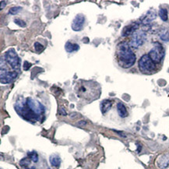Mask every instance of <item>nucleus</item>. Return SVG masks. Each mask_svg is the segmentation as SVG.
<instances>
[{
  "label": "nucleus",
  "mask_w": 169,
  "mask_h": 169,
  "mask_svg": "<svg viewBox=\"0 0 169 169\" xmlns=\"http://www.w3.org/2000/svg\"><path fill=\"white\" fill-rule=\"evenodd\" d=\"M161 38L164 41H169V33L168 32H166L165 34H162L161 35Z\"/></svg>",
  "instance_id": "obj_24"
},
{
  "label": "nucleus",
  "mask_w": 169,
  "mask_h": 169,
  "mask_svg": "<svg viewBox=\"0 0 169 169\" xmlns=\"http://www.w3.org/2000/svg\"><path fill=\"white\" fill-rule=\"evenodd\" d=\"M35 51L37 53H40L41 51H42L44 50V47L43 45H41L39 42H35Z\"/></svg>",
  "instance_id": "obj_22"
},
{
  "label": "nucleus",
  "mask_w": 169,
  "mask_h": 169,
  "mask_svg": "<svg viewBox=\"0 0 169 169\" xmlns=\"http://www.w3.org/2000/svg\"><path fill=\"white\" fill-rule=\"evenodd\" d=\"M31 164V161L29 158H24L20 161V165L22 167H27Z\"/></svg>",
  "instance_id": "obj_21"
},
{
  "label": "nucleus",
  "mask_w": 169,
  "mask_h": 169,
  "mask_svg": "<svg viewBox=\"0 0 169 169\" xmlns=\"http://www.w3.org/2000/svg\"><path fill=\"white\" fill-rule=\"evenodd\" d=\"M28 156L30 157L31 160H32V161L34 162H37L38 161V155L35 152V151H32V152H28Z\"/></svg>",
  "instance_id": "obj_19"
},
{
  "label": "nucleus",
  "mask_w": 169,
  "mask_h": 169,
  "mask_svg": "<svg viewBox=\"0 0 169 169\" xmlns=\"http://www.w3.org/2000/svg\"><path fill=\"white\" fill-rule=\"evenodd\" d=\"M139 68L142 73H151L155 69V64L149 55H143L139 60Z\"/></svg>",
  "instance_id": "obj_5"
},
{
  "label": "nucleus",
  "mask_w": 169,
  "mask_h": 169,
  "mask_svg": "<svg viewBox=\"0 0 169 169\" xmlns=\"http://www.w3.org/2000/svg\"><path fill=\"white\" fill-rule=\"evenodd\" d=\"M14 23L16 24H17L18 26H20L21 27H25L26 26V23L24 21H22L21 19L16 18L14 20Z\"/></svg>",
  "instance_id": "obj_23"
},
{
  "label": "nucleus",
  "mask_w": 169,
  "mask_h": 169,
  "mask_svg": "<svg viewBox=\"0 0 169 169\" xmlns=\"http://www.w3.org/2000/svg\"><path fill=\"white\" fill-rule=\"evenodd\" d=\"M147 39V35L143 31H137L132 35L129 46L132 48H138L144 44Z\"/></svg>",
  "instance_id": "obj_7"
},
{
  "label": "nucleus",
  "mask_w": 169,
  "mask_h": 169,
  "mask_svg": "<svg viewBox=\"0 0 169 169\" xmlns=\"http://www.w3.org/2000/svg\"><path fill=\"white\" fill-rule=\"evenodd\" d=\"M159 16L163 21H168V10L166 9L161 8L159 10Z\"/></svg>",
  "instance_id": "obj_18"
},
{
  "label": "nucleus",
  "mask_w": 169,
  "mask_h": 169,
  "mask_svg": "<svg viewBox=\"0 0 169 169\" xmlns=\"http://www.w3.org/2000/svg\"><path fill=\"white\" fill-rule=\"evenodd\" d=\"M5 59L7 63L10 65L13 69H20L21 66V59L16 54L14 48H10L5 54Z\"/></svg>",
  "instance_id": "obj_6"
},
{
  "label": "nucleus",
  "mask_w": 169,
  "mask_h": 169,
  "mask_svg": "<svg viewBox=\"0 0 169 169\" xmlns=\"http://www.w3.org/2000/svg\"><path fill=\"white\" fill-rule=\"evenodd\" d=\"M1 4H2L1 5V10H3V8L6 5V1H1Z\"/></svg>",
  "instance_id": "obj_26"
},
{
  "label": "nucleus",
  "mask_w": 169,
  "mask_h": 169,
  "mask_svg": "<svg viewBox=\"0 0 169 169\" xmlns=\"http://www.w3.org/2000/svg\"><path fill=\"white\" fill-rule=\"evenodd\" d=\"M76 93L78 98L93 101L98 98L101 94L100 86L94 81H80L76 86Z\"/></svg>",
  "instance_id": "obj_1"
},
{
  "label": "nucleus",
  "mask_w": 169,
  "mask_h": 169,
  "mask_svg": "<svg viewBox=\"0 0 169 169\" xmlns=\"http://www.w3.org/2000/svg\"><path fill=\"white\" fill-rule=\"evenodd\" d=\"M112 105V101L108 100V99H105V100L102 101L100 105L101 111L102 114H105L106 112L110 109Z\"/></svg>",
  "instance_id": "obj_13"
},
{
  "label": "nucleus",
  "mask_w": 169,
  "mask_h": 169,
  "mask_svg": "<svg viewBox=\"0 0 169 169\" xmlns=\"http://www.w3.org/2000/svg\"><path fill=\"white\" fill-rule=\"evenodd\" d=\"M61 112H60V113H61L62 115H66V112H65V110H64V108H62L61 110Z\"/></svg>",
  "instance_id": "obj_27"
},
{
  "label": "nucleus",
  "mask_w": 169,
  "mask_h": 169,
  "mask_svg": "<svg viewBox=\"0 0 169 169\" xmlns=\"http://www.w3.org/2000/svg\"><path fill=\"white\" fill-rule=\"evenodd\" d=\"M26 104L30 109L34 113H35L37 115H41L43 112H45V108L44 106L38 101L35 100L32 98H26Z\"/></svg>",
  "instance_id": "obj_8"
},
{
  "label": "nucleus",
  "mask_w": 169,
  "mask_h": 169,
  "mask_svg": "<svg viewBox=\"0 0 169 169\" xmlns=\"http://www.w3.org/2000/svg\"><path fill=\"white\" fill-rule=\"evenodd\" d=\"M18 73L16 72H7L4 69V73H1V83L2 84H10L16 78Z\"/></svg>",
  "instance_id": "obj_10"
},
{
  "label": "nucleus",
  "mask_w": 169,
  "mask_h": 169,
  "mask_svg": "<svg viewBox=\"0 0 169 169\" xmlns=\"http://www.w3.org/2000/svg\"><path fill=\"white\" fill-rule=\"evenodd\" d=\"M21 10H22V7H21V6H14V7L10 8L9 12L12 15H16L17 13H19Z\"/></svg>",
  "instance_id": "obj_20"
},
{
  "label": "nucleus",
  "mask_w": 169,
  "mask_h": 169,
  "mask_svg": "<svg viewBox=\"0 0 169 169\" xmlns=\"http://www.w3.org/2000/svg\"><path fill=\"white\" fill-rule=\"evenodd\" d=\"M26 169H36L35 168H34V167H32V168H26Z\"/></svg>",
  "instance_id": "obj_29"
},
{
  "label": "nucleus",
  "mask_w": 169,
  "mask_h": 169,
  "mask_svg": "<svg viewBox=\"0 0 169 169\" xmlns=\"http://www.w3.org/2000/svg\"><path fill=\"white\" fill-rule=\"evenodd\" d=\"M16 108V111L18 112L19 114L21 115L23 118H24L25 119L29 121H37L39 118V115H36L35 113L32 112L30 108L27 107L26 102L25 104H16L15 106Z\"/></svg>",
  "instance_id": "obj_3"
},
{
  "label": "nucleus",
  "mask_w": 169,
  "mask_h": 169,
  "mask_svg": "<svg viewBox=\"0 0 169 169\" xmlns=\"http://www.w3.org/2000/svg\"><path fill=\"white\" fill-rule=\"evenodd\" d=\"M156 18V12L153 10H150L141 18V21L144 24H147L148 23L151 22Z\"/></svg>",
  "instance_id": "obj_12"
},
{
  "label": "nucleus",
  "mask_w": 169,
  "mask_h": 169,
  "mask_svg": "<svg viewBox=\"0 0 169 169\" xmlns=\"http://www.w3.org/2000/svg\"><path fill=\"white\" fill-rule=\"evenodd\" d=\"M79 46L78 45H76V44H72V43L69 42V41L65 43V49L67 52L71 53L73 52V51H76L79 50Z\"/></svg>",
  "instance_id": "obj_15"
},
{
  "label": "nucleus",
  "mask_w": 169,
  "mask_h": 169,
  "mask_svg": "<svg viewBox=\"0 0 169 169\" xmlns=\"http://www.w3.org/2000/svg\"><path fill=\"white\" fill-rule=\"evenodd\" d=\"M78 125H79V126H84V125H86V122L81 121V122H79V123H78Z\"/></svg>",
  "instance_id": "obj_28"
},
{
  "label": "nucleus",
  "mask_w": 169,
  "mask_h": 169,
  "mask_svg": "<svg viewBox=\"0 0 169 169\" xmlns=\"http://www.w3.org/2000/svg\"><path fill=\"white\" fill-rule=\"evenodd\" d=\"M139 27V24L137 23H132L128 26H125L122 31V35L123 37H127L129 35H133Z\"/></svg>",
  "instance_id": "obj_11"
},
{
  "label": "nucleus",
  "mask_w": 169,
  "mask_h": 169,
  "mask_svg": "<svg viewBox=\"0 0 169 169\" xmlns=\"http://www.w3.org/2000/svg\"><path fill=\"white\" fill-rule=\"evenodd\" d=\"M31 63H29L28 62L26 61L24 62V70H28L29 68L31 67Z\"/></svg>",
  "instance_id": "obj_25"
},
{
  "label": "nucleus",
  "mask_w": 169,
  "mask_h": 169,
  "mask_svg": "<svg viewBox=\"0 0 169 169\" xmlns=\"http://www.w3.org/2000/svg\"><path fill=\"white\" fill-rule=\"evenodd\" d=\"M169 163V157L165 155V156H162L159 158L158 160V165L159 167L161 168H165L168 165Z\"/></svg>",
  "instance_id": "obj_17"
},
{
  "label": "nucleus",
  "mask_w": 169,
  "mask_h": 169,
  "mask_svg": "<svg viewBox=\"0 0 169 169\" xmlns=\"http://www.w3.org/2000/svg\"><path fill=\"white\" fill-rule=\"evenodd\" d=\"M117 111L119 115V116L122 118H126L128 116V112L126 110V108L122 103H118L117 104Z\"/></svg>",
  "instance_id": "obj_14"
},
{
  "label": "nucleus",
  "mask_w": 169,
  "mask_h": 169,
  "mask_svg": "<svg viewBox=\"0 0 169 169\" xmlns=\"http://www.w3.org/2000/svg\"><path fill=\"white\" fill-rule=\"evenodd\" d=\"M49 161H50L51 166H53V167H59V165L61 164V159H60V157L58 155L55 154L51 155L50 158H49Z\"/></svg>",
  "instance_id": "obj_16"
},
{
  "label": "nucleus",
  "mask_w": 169,
  "mask_h": 169,
  "mask_svg": "<svg viewBox=\"0 0 169 169\" xmlns=\"http://www.w3.org/2000/svg\"><path fill=\"white\" fill-rule=\"evenodd\" d=\"M116 55L118 65L124 69L130 68L136 62V55L132 51L129 44L126 41H122L118 44L116 49Z\"/></svg>",
  "instance_id": "obj_2"
},
{
  "label": "nucleus",
  "mask_w": 169,
  "mask_h": 169,
  "mask_svg": "<svg viewBox=\"0 0 169 169\" xmlns=\"http://www.w3.org/2000/svg\"><path fill=\"white\" fill-rule=\"evenodd\" d=\"M85 23V17L83 15L79 14L76 16L72 23L71 27L74 31H80L83 30Z\"/></svg>",
  "instance_id": "obj_9"
},
{
  "label": "nucleus",
  "mask_w": 169,
  "mask_h": 169,
  "mask_svg": "<svg viewBox=\"0 0 169 169\" xmlns=\"http://www.w3.org/2000/svg\"><path fill=\"white\" fill-rule=\"evenodd\" d=\"M148 55L154 62L159 63L165 56V49L160 43L156 42L154 44V47L150 51Z\"/></svg>",
  "instance_id": "obj_4"
}]
</instances>
